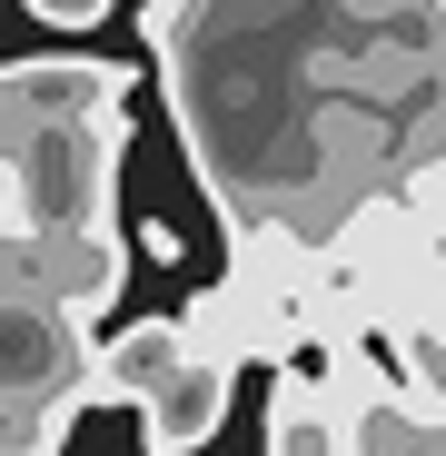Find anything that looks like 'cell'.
Here are the masks:
<instances>
[{"label":"cell","mask_w":446,"mask_h":456,"mask_svg":"<svg viewBox=\"0 0 446 456\" xmlns=\"http://www.w3.org/2000/svg\"><path fill=\"white\" fill-rule=\"evenodd\" d=\"M20 139H30V119H20V100H11V60H0V248H20V189H11Z\"/></svg>","instance_id":"obj_10"},{"label":"cell","mask_w":446,"mask_h":456,"mask_svg":"<svg viewBox=\"0 0 446 456\" xmlns=\"http://www.w3.org/2000/svg\"><path fill=\"white\" fill-rule=\"evenodd\" d=\"M20 258H30V278H40L80 328H100V318L119 308V288H129V268H139V248L119 239V218L60 228V239H20Z\"/></svg>","instance_id":"obj_2"},{"label":"cell","mask_w":446,"mask_h":456,"mask_svg":"<svg viewBox=\"0 0 446 456\" xmlns=\"http://www.w3.org/2000/svg\"><path fill=\"white\" fill-rule=\"evenodd\" d=\"M20 11H30L40 30H100V20H109V0H20Z\"/></svg>","instance_id":"obj_11"},{"label":"cell","mask_w":446,"mask_h":456,"mask_svg":"<svg viewBox=\"0 0 446 456\" xmlns=\"http://www.w3.org/2000/svg\"><path fill=\"white\" fill-rule=\"evenodd\" d=\"M268 456H347V417L308 367H278L268 387Z\"/></svg>","instance_id":"obj_7"},{"label":"cell","mask_w":446,"mask_h":456,"mask_svg":"<svg viewBox=\"0 0 446 456\" xmlns=\"http://www.w3.org/2000/svg\"><path fill=\"white\" fill-rule=\"evenodd\" d=\"M11 100H20L30 129L129 119V69L119 60H80V50H40V60H11Z\"/></svg>","instance_id":"obj_3"},{"label":"cell","mask_w":446,"mask_h":456,"mask_svg":"<svg viewBox=\"0 0 446 456\" xmlns=\"http://www.w3.org/2000/svg\"><path fill=\"white\" fill-rule=\"evenodd\" d=\"M229 407H239V367L199 347V357L169 377V387L139 407V446H149V456H199L218 427H229Z\"/></svg>","instance_id":"obj_5"},{"label":"cell","mask_w":446,"mask_h":456,"mask_svg":"<svg viewBox=\"0 0 446 456\" xmlns=\"http://www.w3.org/2000/svg\"><path fill=\"white\" fill-rule=\"evenodd\" d=\"M189 318H129L90 347V377H80V407H149L169 387V377L189 367Z\"/></svg>","instance_id":"obj_4"},{"label":"cell","mask_w":446,"mask_h":456,"mask_svg":"<svg viewBox=\"0 0 446 456\" xmlns=\"http://www.w3.org/2000/svg\"><path fill=\"white\" fill-rule=\"evenodd\" d=\"M337 417H347V456H446V407L417 397L407 377H387V387L347 397Z\"/></svg>","instance_id":"obj_6"},{"label":"cell","mask_w":446,"mask_h":456,"mask_svg":"<svg viewBox=\"0 0 446 456\" xmlns=\"http://www.w3.org/2000/svg\"><path fill=\"white\" fill-rule=\"evenodd\" d=\"M397 189L417 199V218H426V228H446V119H436V129H417L407 179H397Z\"/></svg>","instance_id":"obj_9"},{"label":"cell","mask_w":446,"mask_h":456,"mask_svg":"<svg viewBox=\"0 0 446 456\" xmlns=\"http://www.w3.org/2000/svg\"><path fill=\"white\" fill-rule=\"evenodd\" d=\"M119 149L129 119H80V129H30L11 189H20V239H60V228L119 218Z\"/></svg>","instance_id":"obj_1"},{"label":"cell","mask_w":446,"mask_h":456,"mask_svg":"<svg viewBox=\"0 0 446 456\" xmlns=\"http://www.w3.org/2000/svg\"><path fill=\"white\" fill-rule=\"evenodd\" d=\"M129 248H139V258H159V268L179 258V239H169V228H159V218H149V228H129Z\"/></svg>","instance_id":"obj_12"},{"label":"cell","mask_w":446,"mask_h":456,"mask_svg":"<svg viewBox=\"0 0 446 456\" xmlns=\"http://www.w3.org/2000/svg\"><path fill=\"white\" fill-rule=\"evenodd\" d=\"M80 417H90L80 397H30V387H0V456H60Z\"/></svg>","instance_id":"obj_8"}]
</instances>
